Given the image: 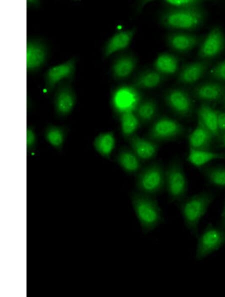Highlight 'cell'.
I'll use <instances>...</instances> for the list:
<instances>
[{"label":"cell","instance_id":"cell-32","mask_svg":"<svg viewBox=\"0 0 225 297\" xmlns=\"http://www.w3.org/2000/svg\"><path fill=\"white\" fill-rule=\"evenodd\" d=\"M210 74L216 80L225 82V59L218 63L210 70Z\"/></svg>","mask_w":225,"mask_h":297},{"label":"cell","instance_id":"cell-31","mask_svg":"<svg viewBox=\"0 0 225 297\" xmlns=\"http://www.w3.org/2000/svg\"><path fill=\"white\" fill-rule=\"evenodd\" d=\"M164 2L170 8L182 9L200 7L202 2L196 0H167Z\"/></svg>","mask_w":225,"mask_h":297},{"label":"cell","instance_id":"cell-34","mask_svg":"<svg viewBox=\"0 0 225 297\" xmlns=\"http://www.w3.org/2000/svg\"><path fill=\"white\" fill-rule=\"evenodd\" d=\"M218 126L220 134L225 133V111L218 110Z\"/></svg>","mask_w":225,"mask_h":297},{"label":"cell","instance_id":"cell-3","mask_svg":"<svg viewBox=\"0 0 225 297\" xmlns=\"http://www.w3.org/2000/svg\"><path fill=\"white\" fill-rule=\"evenodd\" d=\"M214 198L212 193L204 192L186 199L180 204V209L184 224L194 235L198 234V223Z\"/></svg>","mask_w":225,"mask_h":297},{"label":"cell","instance_id":"cell-28","mask_svg":"<svg viewBox=\"0 0 225 297\" xmlns=\"http://www.w3.org/2000/svg\"><path fill=\"white\" fill-rule=\"evenodd\" d=\"M122 135L128 140L136 134L140 122L134 112H128L119 116Z\"/></svg>","mask_w":225,"mask_h":297},{"label":"cell","instance_id":"cell-33","mask_svg":"<svg viewBox=\"0 0 225 297\" xmlns=\"http://www.w3.org/2000/svg\"><path fill=\"white\" fill-rule=\"evenodd\" d=\"M36 136L33 130L30 128L26 130V146L27 148H31L36 144Z\"/></svg>","mask_w":225,"mask_h":297},{"label":"cell","instance_id":"cell-23","mask_svg":"<svg viewBox=\"0 0 225 297\" xmlns=\"http://www.w3.org/2000/svg\"><path fill=\"white\" fill-rule=\"evenodd\" d=\"M136 66V60L134 56L130 55L120 56L112 64V75L118 80L126 78L133 72Z\"/></svg>","mask_w":225,"mask_h":297},{"label":"cell","instance_id":"cell-7","mask_svg":"<svg viewBox=\"0 0 225 297\" xmlns=\"http://www.w3.org/2000/svg\"><path fill=\"white\" fill-rule=\"evenodd\" d=\"M225 244V230L221 227L208 224L198 238L196 258L200 260Z\"/></svg>","mask_w":225,"mask_h":297},{"label":"cell","instance_id":"cell-24","mask_svg":"<svg viewBox=\"0 0 225 297\" xmlns=\"http://www.w3.org/2000/svg\"><path fill=\"white\" fill-rule=\"evenodd\" d=\"M158 110L156 102L152 99H146L140 101L134 112L141 124H148L156 119Z\"/></svg>","mask_w":225,"mask_h":297},{"label":"cell","instance_id":"cell-36","mask_svg":"<svg viewBox=\"0 0 225 297\" xmlns=\"http://www.w3.org/2000/svg\"><path fill=\"white\" fill-rule=\"evenodd\" d=\"M222 228L225 230V218L222 219Z\"/></svg>","mask_w":225,"mask_h":297},{"label":"cell","instance_id":"cell-12","mask_svg":"<svg viewBox=\"0 0 225 297\" xmlns=\"http://www.w3.org/2000/svg\"><path fill=\"white\" fill-rule=\"evenodd\" d=\"M128 140L130 149L141 161L152 160L158 153V144L148 137L144 138L135 134Z\"/></svg>","mask_w":225,"mask_h":297},{"label":"cell","instance_id":"cell-16","mask_svg":"<svg viewBox=\"0 0 225 297\" xmlns=\"http://www.w3.org/2000/svg\"><path fill=\"white\" fill-rule=\"evenodd\" d=\"M167 44L174 50L179 52H186L200 44V37L186 32H174L168 35Z\"/></svg>","mask_w":225,"mask_h":297},{"label":"cell","instance_id":"cell-21","mask_svg":"<svg viewBox=\"0 0 225 297\" xmlns=\"http://www.w3.org/2000/svg\"><path fill=\"white\" fill-rule=\"evenodd\" d=\"M116 160L120 167L128 174L136 173L141 170V160L130 148H124L118 152Z\"/></svg>","mask_w":225,"mask_h":297},{"label":"cell","instance_id":"cell-11","mask_svg":"<svg viewBox=\"0 0 225 297\" xmlns=\"http://www.w3.org/2000/svg\"><path fill=\"white\" fill-rule=\"evenodd\" d=\"M76 102V96L68 84H62L57 89L54 98V108L56 114L64 116L70 114Z\"/></svg>","mask_w":225,"mask_h":297},{"label":"cell","instance_id":"cell-14","mask_svg":"<svg viewBox=\"0 0 225 297\" xmlns=\"http://www.w3.org/2000/svg\"><path fill=\"white\" fill-rule=\"evenodd\" d=\"M75 68V60L73 58L50 67L45 74L47 88L52 89L61 81L71 78L74 74Z\"/></svg>","mask_w":225,"mask_h":297},{"label":"cell","instance_id":"cell-35","mask_svg":"<svg viewBox=\"0 0 225 297\" xmlns=\"http://www.w3.org/2000/svg\"><path fill=\"white\" fill-rule=\"evenodd\" d=\"M222 219H224L225 218V203L223 208V210L222 211Z\"/></svg>","mask_w":225,"mask_h":297},{"label":"cell","instance_id":"cell-29","mask_svg":"<svg viewBox=\"0 0 225 297\" xmlns=\"http://www.w3.org/2000/svg\"><path fill=\"white\" fill-rule=\"evenodd\" d=\"M65 130L62 127L50 126L45 130L44 138L46 140L56 148H60L65 140Z\"/></svg>","mask_w":225,"mask_h":297},{"label":"cell","instance_id":"cell-26","mask_svg":"<svg viewBox=\"0 0 225 297\" xmlns=\"http://www.w3.org/2000/svg\"><path fill=\"white\" fill-rule=\"evenodd\" d=\"M163 76L156 70H145L134 80V86L142 89L155 88L163 80Z\"/></svg>","mask_w":225,"mask_h":297},{"label":"cell","instance_id":"cell-17","mask_svg":"<svg viewBox=\"0 0 225 297\" xmlns=\"http://www.w3.org/2000/svg\"><path fill=\"white\" fill-rule=\"evenodd\" d=\"M210 64L206 60L188 63L182 67L178 75V80L184 84H191L200 80L206 72Z\"/></svg>","mask_w":225,"mask_h":297},{"label":"cell","instance_id":"cell-4","mask_svg":"<svg viewBox=\"0 0 225 297\" xmlns=\"http://www.w3.org/2000/svg\"><path fill=\"white\" fill-rule=\"evenodd\" d=\"M137 191L150 196L160 193L165 187V171L158 163H152L141 169L138 175Z\"/></svg>","mask_w":225,"mask_h":297},{"label":"cell","instance_id":"cell-19","mask_svg":"<svg viewBox=\"0 0 225 297\" xmlns=\"http://www.w3.org/2000/svg\"><path fill=\"white\" fill-rule=\"evenodd\" d=\"M135 30H127L114 34L107 42L104 48V55L108 57L114 53L127 48L132 42Z\"/></svg>","mask_w":225,"mask_h":297},{"label":"cell","instance_id":"cell-2","mask_svg":"<svg viewBox=\"0 0 225 297\" xmlns=\"http://www.w3.org/2000/svg\"><path fill=\"white\" fill-rule=\"evenodd\" d=\"M206 12L200 6L190 8H170L160 16L161 24L174 30H193L204 22Z\"/></svg>","mask_w":225,"mask_h":297},{"label":"cell","instance_id":"cell-18","mask_svg":"<svg viewBox=\"0 0 225 297\" xmlns=\"http://www.w3.org/2000/svg\"><path fill=\"white\" fill-rule=\"evenodd\" d=\"M212 132L199 120L188 137L189 148L210 150L214 138Z\"/></svg>","mask_w":225,"mask_h":297},{"label":"cell","instance_id":"cell-10","mask_svg":"<svg viewBox=\"0 0 225 297\" xmlns=\"http://www.w3.org/2000/svg\"><path fill=\"white\" fill-rule=\"evenodd\" d=\"M164 100L168 108L177 116L186 118L192 115L193 103L186 90L178 88L171 89L166 93Z\"/></svg>","mask_w":225,"mask_h":297},{"label":"cell","instance_id":"cell-9","mask_svg":"<svg viewBox=\"0 0 225 297\" xmlns=\"http://www.w3.org/2000/svg\"><path fill=\"white\" fill-rule=\"evenodd\" d=\"M225 48V36L218 26L212 28L201 42L198 56L202 59H210L220 54Z\"/></svg>","mask_w":225,"mask_h":297},{"label":"cell","instance_id":"cell-22","mask_svg":"<svg viewBox=\"0 0 225 297\" xmlns=\"http://www.w3.org/2000/svg\"><path fill=\"white\" fill-rule=\"evenodd\" d=\"M225 159V154L215 152L210 150H196L189 148L187 156L188 161L196 167H201L216 160Z\"/></svg>","mask_w":225,"mask_h":297},{"label":"cell","instance_id":"cell-38","mask_svg":"<svg viewBox=\"0 0 225 297\" xmlns=\"http://www.w3.org/2000/svg\"><path fill=\"white\" fill-rule=\"evenodd\" d=\"M224 104H225V96H224Z\"/></svg>","mask_w":225,"mask_h":297},{"label":"cell","instance_id":"cell-6","mask_svg":"<svg viewBox=\"0 0 225 297\" xmlns=\"http://www.w3.org/2000/svg\"><path fill=\"white\" fill-rule=\"evenodd\" d=\"M185 130L182 124L176 120L162 116L156 118L148 132V138L158 142L170 140L182 136Z\"/></svg>","mask_w":225,"mask_h":297},{"label":"cell","instance_id":"cell-30","mask_svg":"<svg viewBox=\"0 0 225 297\" xmlns=\"http://www.w3.org/2000/svg\"><path fill=\"white\" fill-rule=\"evenodd\" d=\"M204 172L210 184L219 188H225V168L210 167L206 168Z\"/></svg>","mask_w":225,"mask_h":297},{"label":"cell","instance_id":"cell-37","mask_svg":"<svg viewBox=\"0 0 225 297\" xmlns=\"http://www.w3.org/2000/svg\"><path fill=\"white\" fill-rule=\"evenodd\" d=\"M223 142H224V144L225 146V133H224L223 134Z\"/></svg>","mask_w":225,"mask_h":297},{"label":"cell","instance_id":"cell-8","mask_svg":"<svg viewBox=\"0 0 225 297\" xmlns=\"http://www.w3.org/2000/svg\"><path fill=\"white\" fill-rule=\"evenodd\" d=\"M142 100L140 92L134 86H122L118 88L112 97V104L115 112L119 116L134 112Z\"/></svg>","mask_w":225,"mask_h":297},{"label":"cell","instance_id":"cell-25","mask_svg":"<svg viewBox=\"0 0 225 297\" xmlns=\"http://www.w3.org/2000/svg\"><path fill=\"white\" fill-rule=\"evenodd\" d=\"M179 60L176 56L168 53H162L156 58L154 67L162 75H170L176 72Z\"/></svg>","mask_w":225,"mask_h":297},{"label":"cell","instance_id":"cell-13","mask_svg":"<svg viewBox=\"0 0 225 297\" xmlns=\"http://www.w3.org/2000/svg\"><path fill=\"white\" fill-rule=\"evenodd\" d=\"M48 57L46 45L38 40H28L26 43V70L32 72L40 68Z\"/></svg>","mask_w":225,"mask_h":297},{"label":"cell","instance_id":"cell-15","mask_svg":"<svg viewBox=\"0 0 225 297\" xmlns=\"http://www.w3.org/2000/svg\"><path fill=\"white\" fill-rule=\"evenodd\" d=\"M194 94L198 100L204 103H216L224 98L225 86L218 82H206L197 86Z\"/></svg>","mask_w":225,"mask_h":297},{"label":"cell","instance_id":"cell-5","mask_svg":"<svg viewBox=\"0 0 225 297\" xmlns=\"http://www.w3.org/2000/svg\"><path fill=\"white\" fill-rule=\"evenodd\" d=\"M165 187L172 201L182 200L188 190V182L180 163L174 161L165 170Z\"/></svg>","mask_w":225,"mask_h":297},{"label":"cell","instance_id":"cell-27","mask_svg":"<svg viewBox=\"0 0 225 297\" xmlns=\"http://www.w3.org/2000/svg\"><path fill=\"white\" fill-rule=\"evenodd\" d=\"M93 145L96 151L101 156L108 158L115 146V138L112 132L100 134L94 138Z\"/></svg>","mask_w":225,"mask_h":297},{"label":"cell","instance_id":"cell-20","mask_svg":"<svg viewBox=\"0 0 225 297\" xmlns=\"http://www.w3.org/2000/svg\"><path fill=\"white\" fill-rule=\"evenodd\" d=\"M198 120L200 122L214 135L218 138L220 132L218 126V110L208 104L204 103L198 108Z\"/></svg>","mask_w":225,"mask_h":297},{"label":"cell","instance_id":"cell-1","mask_svg":"<svg viewBox=\"0 0 225 297\" xmlns=\"http://www.w3.org/2000/svg\"><path fill=\"white\" fill-rule=\"evenodd\" d=\"M130 198L135 215L144 234L154 230L162 223V214L154 196L136 190L131 194Z\"/></svg>","mask_w":225,"mask_h":297}]
</instances>
